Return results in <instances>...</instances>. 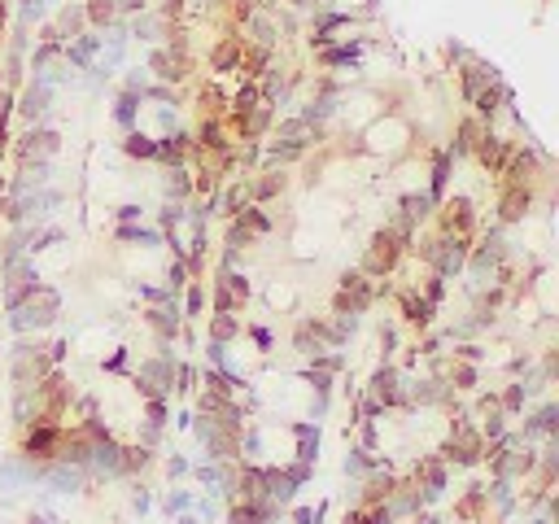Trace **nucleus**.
Listing matches in <instances>:
<instances>
[{
	"instance_id": "obj_21",
	"label": "nucleus",
	"mask_w": 559,
	"mask_h": 524,
	"mask_svg": "<svg viewBox=\"0 0 559 524\" xmlns=\"http://www.w3.org/2000/svg\"><path fill=\"white\" fill-rule=\"evenodd\" d=\"M162 507H166L171 516H175V511H188V507H192V494H188V490H179V494H166V502H162Z\"/></svg>"
},
{
	"instance_id": "obj_7",
	"label": "nucleus",
	"mask_w": 559,
	"mask_h": 524,
	"mask_svg": "<svg viewBox=\"0 0 559 524\" xmlns=\"http://www.w3.org/2000/svg\"><path fill=\"white\" fill-rule=\"evenodd\" d=\"M27 157H53L57 153V136L53 131H31L27 136V145H22Z\"/></svg>"
},
{
	"instance_id": "obj_26",
	"label": "nucleus",
	"mask_w": 559,
	"mask_h": 524,
	"mask_svg": "<svg viewBox=\"0 0 559 524\" xmlns=\"http://www.w3.org/2000/svg\"><path fill=\"white\" fill-rule=\"evenodd\" d=\"M166 472H171V476H184V472H188V463L171 454V459H166Z\"/></svg>"
},
{
	"instance_id": "obj_4",
	"label": "nucleus",
	"mask_w": 559,
	"mask_h": 524,
	"mask_svg": "<svg viewBox=\"0 0 559 524\" xmlns=\"http://www.w3.org/2000/svg\"><path fill=\"white\" fill-rule=\"evenodd\" d=\"M39 480H44V485H53L57 494H70V490H79V480H84V472H79V468H70V463H57V468L39 472Z\"/></svg>"
},
{
	"instance_id": "obj_1",
	"label": "nucleus",
	"mask_w": 559,
	"mask_h": 524,
	"mask_svg": "<svg viewBox=\"0 0 559 524\" xmlns=\"http://www.w3.org/2000/svg\"><path fill=\"white\" fill-rule=\"evenodd\" d=\"M267 520H275V507H271V502H263V498L236 502L232 516H228V524H267Z\"/></svg>"
},
{
	"instance_id": "obj_18",
	"label": "nucleus",
	"mask_w": 559,
	"mask_h": 524,
	"mask_svg": "<svg viewBox=\"0 0 559 524\" xmlns=\"http://www.w3.org/2000/svg\"><path fill=\"white\" fill-rule=\"evenodd\" d=\"M324 62H328V66H354V62H358V48H328Z\"/></svg>"
},
{
	"instance_id": "obj_30",
	"label": "nucleus",
	"mask_w": 559,
	"mask_h": 524,
	"mask_svg": "<svg viewBox=\"0 0 559 524\" xmlns=\"http://www.w3.org/2000/svg\"><path fill=\"white\" fill-rule=\"evenodd\" d=\"M27 524H48V520H44V516H31V520H27Z\"/></svg>"
},
{
	"instance_id": "obj_31",
	"label": "nucleus",
	"mask_w": 559,
	"mask_h": 524,
	"mask_svg": "<svg viewBox=\"0 0 559 524\" xmlns=\"http://www.w3.org/2000/svg\"><path fill=\"white\" fill-rule=\"evenodd\" d=\"M533 524H551V520H546V516H542V520H533Z\"/></svg>"
},
{
	"instance_id": "obj_22",
	"label": "nucleus",
	"mask_w": 559,
	"mask_h": 524,
	"mask_svg": "<svg viewBox=\"0 0 559 524\" xmlns=\"http://www.w3.org/2000/svg\"><path fill=\"white\" fill-rule=\"evenodd\" d=\"M149 324L162 332V336H175V319H171V310H153V315H149Z\"/></svg>"
},
{
	"instance_id": "obj_10",
	"label": "nucleus",
	"mask_w": 559,
	"mask_h": 524,
	"mask_svg": "<svg viewBox=\"0 0 559 524\" xmlns=\"http://www.w3.org/2000/svg\"><path fill=\"white\" fill-rule=\"evenodd\" d=\"M123 149H127L131 157H157V140H149V136H140V131H131V136L123 140Z\"/></svg>"
},
{
	"instance_id": "obj_16",
	"label": "nucleus",
	"mask_w": 559,
	"mask_h": 524,
	"mask_svg": "<svg viewBox=\"0 0 559 524\" xmlns=\"http://www.w3.org/2000/svg\"><path fill=\"white\" fill-rule=\"evenodd\" d=\"M367 468H371V459H367L363 450H350V454H346V463H341V472H346V476H363Z\"/></svg>"
},
{
	"instance_id": "obj_15",
	"label": "nucleus",
	"mask_w": 559,
	"mask_h": 524,
	"mask_svg": "<svg viewBox=\"0 0 559 524\" xmlns=\"http://www.w3.org/2000/svg\"><path fill=\"white\" fill-rule=\"evenodd\" d=\"M525 206H529V192H525V188H515V192L503 201V218H520V214H525Z\"/></svg>"
},
{
	"instance_id": "obj_8",
	"label": "nucleus",
	"mask_w": 559,
	"mask_h": 524,
	"mask_svg": "<svg viewBox=\"0 0 559 524\" xmlns=\"http://www.w3.org/2000/svg\"><path fill=\"white\" fill-rule=\"evenodd\" d=\"M184 140L188 136H162L157 140V157H162V162H184V153H188Z\"/></svg>"
},
{
	"instance_id": "obj_27",
	"label": "nucleus",
	"mask_w": 559,
	"mask_h": 524,
	"mask_svg": "<svg viewBox=\"0 0 559 524\" xmlns=\"http://www.w3.org/2000/svg\"><path fill=\"white\" fill-rule=\"evenodd\" d=\"M503 402H507V407H520V402H525V389H520V385L507 389V398H503Z\"/></svg>"
},
{
	"instance_id": "obj_29",
	"label": "nucleus",
	"mask_w": 559,
	"mask_h": 524,
	"mask_svg": "<svg viewBox=\"0 0 559 524\" xmlns=\"http://www.w3.org/2000/svg\"><path fill=\"white\" fill-rule=\"evenodd\" d=\"M179 524H202V520H197V516H184V520H179Z\"/></svg>"
},
{
	"instance_id": "obj_19",
	"label": "nucleus",
	"mask_w": 559,
	"mask_h": 524,
	"mask_svg": "<svg viewBox=\"0 0 559 524\" xmlns=\"http://www.w3.org/2000/svg\"><path fill=\"white\" fill-rule=\"evenodd\" d=\"M529 433H555V407H542L533 415V424H529Z\"/></svg>"
},
{
	"instance_id": "obj_20",
	"label": "nucleus",
	"mask_w": 559,
	"mask_h": 524,
	"mask_svg": "<svg viewBox=\"0 0 559 524\" xmlns=\"http://www.w3.org/2000/svg\"><path fill=\"white\" fill-rule=\"evenodd\" d=\"M188 188H192V184H188V175H184V171H171V179H166V192L184 201V197H188Z\"/></svg>"
},
{
	"instance_id": "obj_17",
	"label": "nucleus",
	"mask_w": 559,
	"mask_h": 524,
	"mask_svg": "<svg viewBox=\"0 0 559 524\" xmlns=\"http://www.w3.org/2000/svg\"><path fill=\"white\" fill-rule=\"evenodd\" d=\"M210 336H214V341H228V336H236V319H232V315H214Z\"/></svg>"
},
{
	"instance_id": "obj_5",
	"label": "nucleus",
	"mask_w": 559,
	"mask_h": 524,
	"mask_svg": "<svg viewBox=\"0 0 559 524\" xmlns=\"http://www.w3.org/2000/svg\"><path fill=\"white\" fill-rule=\"evenodd\" d=\"M371 245H376V249L367 254V271H389L393 258H397V236H385V232H381Z\"/></svg>"
},
{
	"instance_id": "obj_6",
	"label": "nucleus",
	"mask_w": 559,
	"mask_h": 524,
	"mask_svg": "<svg viewBox=\"0 0 559 524\" xmlns=\"http://www.w3.org/2000/svg\"><path fill=\"white\" fill-rule=\"evenodd\" d=\"M402 228H411L415 218H428L433 214V192H411V197H402Z\"/></svg>"
},
{
	"instance_id": "obj_3",
	"label": "nucleus",
	"mask_w": 559,
	"mask_h": 524,
	"mask_svg": "<svg viewBox=\"0 0 559 524\" xmlns=\"http://www.w3.org/2000/svg\"><path fill=\"white\" fill-rule=\"evenodd\" d=\"M96 53H101V35H79L74 44L66 48V62H70V70H92Z\"/></svg>"
},
{
	"instance_id": "obj_11",
	"label": "nucleus",
	"mask_w": 559,
	"mask_h": 524,
	"mask_svg": "<svg viewBox=\"0 0 559 524\" xmlns=\"http://www.w3.org/2000/svg\"><path fill=\"white\" fill-rule=\"evenodd\" d=\"M197 480H202V485H232V480H228V472L223 468H218V463H202V468H197Z\"/></svg>"
},
{
	"instance_id": "obj_12",
	"label": "nucleus",
	"mask_w": 559,
	"mask_h": 524,
	"mask_svg": "<svg viewBox=\"0 0 559 524\" xmlns=\"http://www.w3.org/2000/svg\"><path fill=\"white\" fill-rule=\"evenodd\" d=\"M114 118H118L123 127H131V123H136V88L118 96V110H114Z\"/></svg>"
},
{
	"instance_id": "obj_28",
	"label": "nucleus",
	"mask_w": 559,
	"mask_h": 524,
	"mask_svg": "<svg viewBox=\"0 0 559 524\" xmlns=\"http://www.w3.org/2000/svg\"><path fill=\"white\" fill-rule=\"evenodd\" d=\"M197 310H202V289L188 293V315H197Z\"/></svg>"
},
{
	"instance_id": "obj_13",
	"label": "nucleus",
	"mask_w": 559,
	"mask_h": 524,
	"mask_svg": "<svg viewBox=\"0 0 559 524\" xmlns=\"http://www.w3.org/2000/svg\"><path fill=\"white\" fill-rule=\"evenodd\" d=\"M118 240H136V245H157V236L153 228H118Z\"/></svg>"
},
{
	"instance_id": "obj_14",
	"label": "nucleus",
	"mask_w": 559,
	"mask_h": 524,
	"mask_svg": "<svg viewBox=\"0 0 559 524\" xmlns=\"http://www.w3.org/2000/svg\"><path fill=\"white\" fill-rule=\"evenodd\" d=\"M393 380H397V376H393L389 367H385V372H376V380H371V385H376V398H381V402H393V398H397Z\"/></svg>"
},
{
	"instance_id": "obj_25",
	"label": "nucleus",
	"mask_w": 559,
	"mask_h": 524,
	"mask_svg": "<svg viewBox=\"0 0 559 524\" xmlns=\"http://www.w3.org/2000/svg\"><path fill=\"white\" fill-rule=\"evenodd\" d=\"M476 385V372L472 367H459V389H472Z\"/></svg>"
},
{
	"instance_id": "obj_23",
	"label": "nucleus",
	"mask_w": 559,
	"mask_h": 524,
	"mask_svg": "<svg viewBox=\"0 0 559 524\" xmlns=\"http://www.w3.org/2000/svg\"><path fill=\"white\" fill-rule=\"evenodd\" d=\"M114 9H118V5H110V0H96V5H92L88 13H92V22H110Z\"/></svg>"
},
{
	"instance_id": "obj_24",
	"label": "nucleus",
	"mask_w": 559,
	"mask_h": 524,
	"mask_svg": "<svg viewBox=\"0 0 559 524\" xmlns=\"http://www.w3.org/2000/svg\"><path fill=\"white\" fill-rule=\"evenodd\" d=\"M184 223V206H162V228H179Z\"/></svg>"
},
{
	"instance_id": "obj_9",
	"label": "nucleus",
	"mask_w": 559,
	"mask_h": 524,
	"mask_svg": "<svg viewBox=\"0 0 559 524\" xmlns=\"http://www.w3.org/2000/svg\"><path fill=\"white\" fill-rule=\"evenodd\" d=\"M402 306H407V319H411V324H428V319H433V301H428V297H415V293H407V301H402Z\"/></svg>"
},
{
	"instance_id": "obj_2",
	"label": "nucleus",
	"mask_w": 559,
	"mask_h": 524,
	"mask_svg": "<svg viewBox=\"0 0 559 524\" xmlns=\"http://www.w3.org/2000/svg\"><path fill=\"white\" fill-rule=\"evenodd\" d=\"M48 110H53V88L35 79V84L22 92V114L31 118V123H39V118H48Z\"/></svg>"
}]
</instances>
